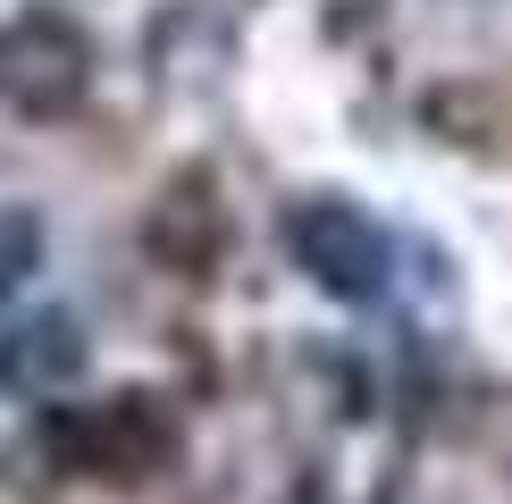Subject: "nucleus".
<instances>
[{"mask_svg":"<svg viewBox=\"0 0 512 504\" xmlns=\"http://www.w3.org/2000/svg\"><path fill=\"white\" fill-rule=\"evenodd\" d=\"M84 328L76 311H34V320H17L0 336V395H26V404H51V395H68L84 378Z\"/></svg>","mask_w":512,"mask_h":504,"instance_id":"obj_4","label":"nucleus"},{"mask_svg":"<svg viewBox=\"0 0 512 504\" xmlns=\"http://www.w3.org/2000/svg\"><path fill=\"white\" fill-rule=\"evenodd\" d=\"M286 252H294V269H303L319 294H336V303H387V286H395V236L345 194L294 202Z\"/></svg>","mask_w":512,"mask_h":504,"instance_id":"obj_1","label":"nucleus"},{"mask_svg":"<svg viewBox=\"0 0 512 504\" xmlns=\"http://www.w3.org/2000/svg\"><path fill=\"white\" fill-rule=\"evenodd\" d=\"M59 454L84 479H152L177 454V420L160 395H110V404H84L59 420Z\"/></svg>","mask_w":512,"mask_h":504,"instance_id":"obj_3","label":"nucleus"},{"mask_svg":"<svg viewBox=\"0 0 512 504\" xmlns=\"http://www.w3.org/2000/svg\"><path fill=\"white\" fill-rule=\"evenodd\" d=\"M93 84V42H84L76 17H51V9H26L0 26V101L26 118H59L84 101Z\"/></svg>","mask_w":512,"mask_h":504,"instance_id":"obj_2","label":"nucleus"},{"mask_svg":"<svg viewBox=\"0 0 512 504\" xmlns=\"http://www.w3.org/2000/svg\"><path fill=\"white\" fill-rule=\"evenodd\" d=\"M34 269H42V219L34 210H0V303H9Z\"/></svg>","mask_w":512,"mask_h":504,"instance_id":"obj_5","label":"nucleus"}]
</instances>
